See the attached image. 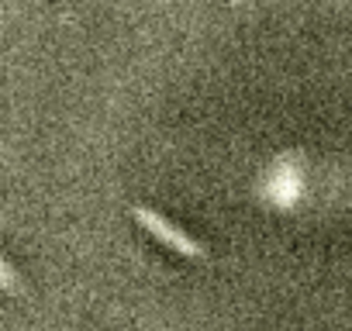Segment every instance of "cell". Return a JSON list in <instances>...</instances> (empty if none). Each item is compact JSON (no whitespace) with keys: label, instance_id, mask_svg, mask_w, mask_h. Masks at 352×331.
I'll return each instance as SVG.
<instances>
[{"label":"cell","instance_id":"obj_1","mask_svg":"<svg viewBox=\"0 0 352 331\" xmlns=\"http://www.w3.org/2000/svg\"><path fill=\"white\" fill-rule=\"evenodd\" d=\"M131 218L152 235V238H159L166 249H173V252H180V255H190V259H204L208 255V249L197 242V238H190L184 228H176L173 221H166L162 214H155L152 207H142V204H135L131 207Z\"/></svg>","mask_w":352,"mask_h":331},{"label":"cell","instance_id":"obj_2","mask_svg":"<svg viewBox=\"0 0 352 331\" xmlns=\"http://www.w3.org/2000/svg\"><path fill=\"white\" fill-rule=\"evenodd\" d=\"M4 286H11V290H14V269H11L8 262H4Z\"/></svg>","mask_w":352,"mask_h":331}]
</instances>
